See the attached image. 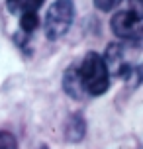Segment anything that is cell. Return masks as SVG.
Here are the masks:
<instances>
[{
    "mask_svg": "<svg viewBox=\"0 0 143 149\" xmlns=\"http://www.w3.org/2000/svg\"><path fill=\"white\" fill-rule=\"evenodd\" d=\"M131 47L126 43H110L106 47V53L102 61L106 65V71L110 77L118 79H129L131 73L139 74L137 67V53H139V41H131Z\"/></svg>",
    "mask_w": 143,
    "mask_h": 149,
    "instance_id": "obj_1",
    "label": "cell"
},
{
    "mask_svg": "<svg viewBox=\"0 0 143 149\" xmlns=\"http://www.w3.org/2000/svg\"><path fill=\"white\" fill-rule=\"evenodd\" d=\"M78 73L83 79L86 96H102L110 86V74L106 71L104 61L94 51L84 55V59L78 65Z\"/></svg>",
    "mask_w": 143,
    "mask_h": 149,
    "instance_id": "obj_2",
    "label": "cell"
},
{
    "mask_svg": "<svg viewBox=\"0 0 143 149\" xmlns=\"http://www.w3.org/2000/svg\"><path fill=\"white\" fill-rule=\"evenodd\" d=\"M75 20L73 0H55L45 14V36L49 39H59L71 30Z\"/></svg>",
    "mask_w": 143,
    "mask_h": 149,
    "instance_id": "obj_3",
    "label": "cell"
},
{
    "mask_svg": "<svg viewBox=\"0 0 143 149\" xmlns=\"http://www.w3.org/2000/svg\"><path fill=\"white\" fill-rule=\"evenodd\" d=\"M110 28L120 39L126 41H141L143 36V12L137 10H120L112 16Z\"/></svg>",
    "mask_w": 143,
    "mask_h": 149,
    "instance_id": "obj_4",
    "label": "cell"
},
{
    "mask_svg": "<svg viewBox=\"0 0 143 149\" xmlns=\"http://www.w3.org/2000/svg\"><path fill=\"white\" fill-rule=\"evenodd\" d=\"M63 90H65L71 98H75V100L86 98V90H84L83 79H81V73H78V65H71V67L65 71V77H63Z\"/></svg>",
    "mask_w": 143,
    "mask_h": 149,
    "instance_id": "obj_5",
    "label": "cell"
},
{
    "mask_svg": "<svg viewBox=\"0 0 143 149\" xmlns=\"http://www.w3.org/2000/svg\"><path fill=\"white\" fill-rule=\"evenodd\" d=\"M63 134H65V139L69 143L83 141L84 135H86V122H84L83 114H71L67 118V122H65Z\"/></svg>",
    "mask_w": 143,
    "mask_h": 149,
    "instance_id": "obj_6",
    "label": "cell"
},
{
    "mask_svg": "<svg viewBox=\"0 0 143 149\" xmlns=\"http://www.w3.org/2000/svg\"><path fill=\"white\" fill-rule=\"evenodd\" d=\"M45 0H6V6L12 14H24V12H37L43 6Z\"/></svg>",
    "mask_w": 143,
    "mask_h": 149,
    "instance_id": "obj_7",
    "label": "cell"
},
{
    "mask_svg": "<svg viewBox=\"0 0 143 149\" xmlns=\"http://www.w3.org/2000/svg\"><path fill=\"white\" fill-rule=\"evenodd\" d=\"M37 26H39V18L35 12H24V14H20V28H22L24 33L35 31Z\"/></svg>",
    "mask_w": 143,
    "mask_h": 149,
    "instance_id": "obj_8",
    "label": "cell"
},
{
    "mask_svg": "<svg viewBox=\"0 0 143 149\" xmlns=\"http://www.w3.org/2000/svg\"><path fill=\"white\" fill-rule=\"evenodd\" d=\"M0 149H18V141L10 132L0 130Z\"/></svg>",
    "mask_w": 143,
    "mask_h": 149,
    "instance_id": "obj_9",
    "label": "cell"
},
{
    "mask_svg": "<svg viewBox=\"0 0 143 149\" xmlns=\"http://www.w3.org/2000/svg\"><path fill=\"white\" fill-rule=\"evenodd\" d=\"M120 2L121 0H94V6H96L98 10H102V12H110V10H114Z\"/></svg>",
    "mask_w": 143,
    "mask_h": 149,
    "instance_id": "obj_10",
    "label": "cell"
},
{
    "mask_svg": "<svg viewBox=\"0 0 143 149\" xmlns=\"http://www.w3.org/2000/svg\"><path fill=\"white\" fill-rule=\"evenodd\" d=\"M37 149H49V147H47V145H39Z\"/></svg>",
    "mask_w": 143,
    "mask_h": 149,
    "instance_id": "obj_11",
    "label": "cell"
}]
</instances>
